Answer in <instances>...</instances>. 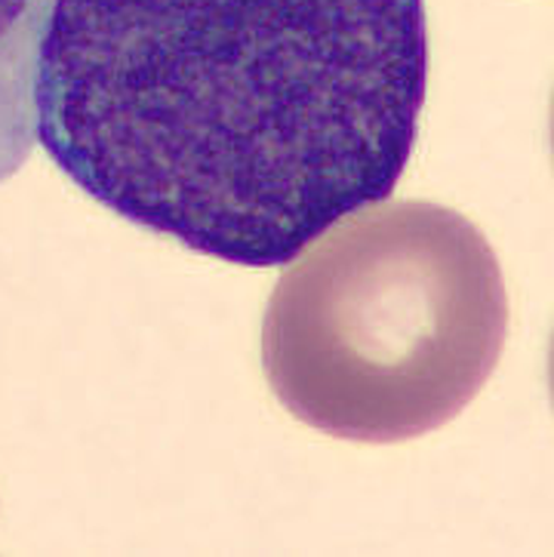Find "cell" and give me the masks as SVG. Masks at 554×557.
Segmentation results:
<instances>
[{
	"label": "cell",
	"mask_w": 554,
	"mask_h": 557,
	"mask_svg": "<svg viewBox=\"0 0 554 557\" xmlns=\"http://www.w3.org/2000/svg\"><path fill=\"white\" fill-rule=\"evenodd\" d=\"M426 84V0H56L37 143L126 222L278 269L392 195Z\"/></svg>",
	"instance_id": "obj_1"
},
{
	"label": "cell",
	"mask_w": 554,
	"mask_h": 557,
	"mask_svg": "<svg viewBox=\"0 0 554 557\" xmlns=\"http://www.w3.org/2000/svg\"><path fill=\"white\" fill-rule=\"evenodd\" d=\"M281 274L262 326L271 392L355 444L447 425L493 376L508 333L500 259L429 200L364 207Z\"/></svg>",
	"instance_id": "obj_2"
},
{
	"label": "cell",
	"mask_w": 554,
	"mask_h": 557,
	"mask_svg": "<svg viewBox=\"0 0 554 557\" xmlns=\"http://www.w3.org/2000/svg\"><path fill=\"white\" fill-rule=\"evenodd\" d=\"M56 0H0V182L37 143V65Z\"/></svg>",
	"instance_id": "obj_3"
}]
</instances>
